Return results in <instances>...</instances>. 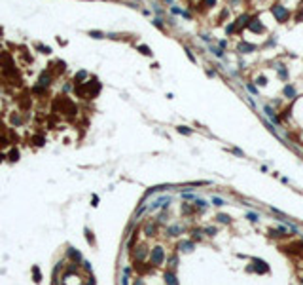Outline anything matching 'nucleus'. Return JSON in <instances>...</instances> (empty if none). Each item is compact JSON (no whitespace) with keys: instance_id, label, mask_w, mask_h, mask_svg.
Returning <instances> with one entry per match:
<instances>
[{"instance_id":"72a5a7b5","label":"nucleus","mask_w":303,"mask_h":285,"mask_svg":"<svg viewBox=\"0 0 303 285\" xmlns=\"http://www.w3.org/2000/svg\"><path fill=\"white\" fill-rule=\"evenodd\" d=\"M214 4H216V0H205V6H207V8H212Z\"/></svg>"},{"instance_id":"dca6fc26","label":"nucleus","mask_w":303,"mask_h":285,"mask_svg":"<svg viewBox=\"0 0 303 285\" xmlns=\"http://www.w3.org/2000/svg\"><path fill=\"white\" fill-rule=\"evenodd\" d=\"M216 219H218V222H224V224H229V222H231V217L225 215V213H220Z\"/></svg>"},{"instance_id":"c756f323","label":"nucleus","mask_w":303,"mask_h":285,"mask_svg":"<svg viewBox=\"0 0 303 285\" xmlns=\"http://www.w3.org/2000/svg\"><path fill=\"white\" fill-rule=\"evenodd\" d=\"M182 196H184V200H197V198L193 196V194H190V192H184Z\"/></svg>"},{"instance_id":"a878e982","label":"nucleus","mask_w":303,"mask_h":285,"mask_svg":"<svg viewBox=\"0 0 303 285\" xmlns=\"http://www.w3.org/2000/svg\"><path fill=\"white\" fill-rule=\"evenodd\" d=\"M89 36H93V38H104V33H99V31H89Z\"/></svg>"},{"instance_id":"2f4dec72","label":"nucleus","mask_w":303,"mask_h":285,"mask_svg":"<svg viewBox=\"0 0 303 285\" xmlns=\"http://www.w3.org/2000/svg\"><path fill=\"white\" fill-rule=\"evenodd\" d=\"M154 25H156L157 29H161V31H163V21H161V19H154Z\"/></svg>"},{"instance_id":"f8f14e48","label":"nucleus","mask_w":303,"mask_h":285,"mask_svg":"<svg viewBox=\"0 0 303 285\" xmlns=\"http://www.w3.org/2000/svg\"><path fill=\"white\" fill-rule=\"evenodd\" d=\"M6 160L8 162H17L19 160V150H17V148H11V150L8 152V156H6Z\"/></svg>"},{"instance_id":"aec40b11","label":"nucleus","mask_w":303,"mask_h":285,"mask_svg":"<svg viewBox=\"0 0 303 285\" xmlns=\"http://www.w3.org/2000/svg\"><path fill=\"white\" fill-rule=\"evenodd\" d=\"M246 219H248V220H252V222H258V220H260V215L250 211V213H246Z\"/></svg>"},{"instance_id":"c85d7f7f","label":"nucleus","mask_w":303,"mask_h":285,"mask_svg":"<svg viewBox=\"0 0 303 285\" xmlns=\"http://www.w3.org/2000/svg\"><path fill=\"white\" fill-rule=\"evenodd\" d=\"M256 82L260 84V86H265V84H267V78H265V76H258V80H256Z\"/></svg>"},{"instance_id":"9d476101","label":"nucleus","mask_w":303,"mask_h":285,"mask_svg":"<svg viewBox=\"0 0 303 285\" xmlns=\"http://www.w3.org/2000/svg\"><path fill=\"white\" fill-rule=\"evenodd\" d=\"M144 232H146V236H156V232H157V222H146V224H144Z\"/></svg>"},{"instance_id":"2eb2a0df","label":"nucleus","mask_w":303,"mask_h":285,"mask_svg":"<svg viewBox=\"0 0 303 285\" xmlns=\"http://www.w3.org/2000/svg\"><path fill=\"white\" fill-rule=\"evenodd\" d=\"M167 232H169V236H180L182 232H184V228H182V226H171Z\"/></svg>"},{"instance_id":"7c9ffc66","label":"nucleus","mask_w":303,"mask_h":285,"mask_svg":"<svg viewBox=\"0 0 303 285\" xmlns=\"http://www.w3.org/2000/svg\"><path fill=\"white\" fill-rule=\"evenodd\" d=\"M34 145L36 146H44V137H36L34 139Z\"/></svg>"},{"instance_id":"f03ea898","label":"nucleus","mask_w":303,"mask_h":285,"mask_svg":"<svg viewBox=\"0 0 303 285\" xmlns=\"http://www.w3.org/2000/svg\"><path fill=\"white\" fill-rule=\"evenodd\" d=\"M271 13L277 17L279 23H284V21L288 19V16H290V13H288V10H286L284 6H280V4H275V6H273V8H271Z\"/></svg>"},{"instance_id":"423d86ee","label":"nucleus","mask_w":303,"mask_h":285,"mask_svg":"<svg viewBox=\"0 0 303 285\" xmlns=\"http://www.w3.org/2000/svg\"><path fill=\"white\" fill-rule=\"evenodd\" d=\"M248 29H250L252 33H263V31H265V27L260 23V19H252V21L248 23Z\"/></svg>"},{"instance_id":"ddd939ff","label":"nucleus","mask_w":303,"mask_h":285,"mask_svg":"<svg viewBox=\"0 0 303 285\" xmlns=\"http://www.w3.org/2000/svg\"><path fill=\"white\" fill-rule=\"evenodd\" d=\"M284 95L288 99H294L296 97V87L294 86H284Z\"/></svg>"},{"instance_id":"4be33fe9","label":"nucleus","mask_w":303,"mask_h":285,"mask_svg":"<svg viewBox=\"0 0 303 285\" xmlns=\"http://www.w3.org/2000/svg\"><path fill=\"white\" fill-rule=\"evenodd\" d=\"M139 51H140L142 55H152V50H150L148 46H139Z\"/></svg>"},{"instance_id":"9b49d317","label":"nucleus","mask_w":303,"mask_h":285,"mask_svg":"<svg viewBox=\"0 0 303 285\" xmlns=\"http://www.w3.org/2000/svg\"><path fill=\"white\" fill-rule=\"evenodd\" d=\"M66 255H68V259H72V261H76V262H80V261H82V255L76 251L74 247H70V249L66 251Z\"/></svg>"},{"instance_id":"cd10ccee","label":"nucleus","mask_w":303,"mask_h":285,"mask_svg":"<svg viewBox=\"0 0 303 285\" xmlns=\"http://www.w3.org/2000/svg\"><path fill=\"white\" fill-rule=\"evenodd\" d=\"M85 236H87V239H89V243L93 245V243H95V238H93V234H91V230H87V228H85Z\"/></svg>"},{"instance_id":"473e14b6","label":"nucleus","mask_w":303,"mask_h":285,"mask_svg":"<svg viewBox=\"0 0 303 285\" xmlns=\"http://www.w3.org/2000/svg\"><path fill=\"white\" fill-rule=\"evenodd\" d=\"M235 29H237V27H235V23H231L229 27H227V29H225V31H227V34H231V33L235 31Z\"/></svg>"},{"instance_id":"7ed1b4c3","label":"nucleus","mask_w":303,"mask_h":285,"mask_svg":"<svg viewBox=\"0 0 303 285\" xmlns=\"http://www.w3.org/2000/svg\"><path fill=\"white\" fill-rule=\"evenodd\" d=\"M133 257L136 262H146V259L150 257V251H148V245H139L136 249H133Z\"/></svg>"},{"instance_id":"1a4fd4ad","label":"nucleus","mask_w":303,"mask_h":285,"mask_svg":"<svg viewBox=\"0 0 303 285\" xmlns=\"http://www.w3.org/2000/svg\"><path fill=\"white\" fill-rule=\"evenodd\" d=\"M165 283H167V285H178L176 274L173 272V270H167V272H165Z\"/></svg>"},{"instance_id":"20e7f679","label":"nucleus","mask_w":303,"mask_h":285,"mask_svg":"<svg viewBox=\"0 0 303 285\" xmlns=\"http://www.w3.org/2000/svg\"><path fill=\"white\" fill-rule=\"evenodd\" d=\"M252 262H254V270H256V272H260V274H267V272H269V266H267L265 261H262V259H252Z\"/></svg>"},{"instance_id":"6e6552de","label":"nucleus","mask_w":303,"mask_h":285,"mask_svg":"<svg viewBox=\"0 0 303 285\" xmlns=\"http://www.w3.org/2000/svg\"><path fill=\"white\" fill-rule=\"evenodd\" d=\"M49 80H51L49 74H48V72H42V74H40V78H38V87H40V89L48 87V86H49Z\"/></svg>"},{"instance_id":"f257e3e1","label":"nucleus","mask_w":303,"mask_h":285,"mask_svg":"<svg viewBox=\"0 0 303 285\" xmlns=\"http://www.w3.org/2000/svg\"><path fill=\"white\" fill-rule=\"evenodd\" d=\"M163 261H165V251H163L161 245H157V247H154L150 251V262L154 266H161Z\"/></svg>"},{"instance_id":"c9c22d12","label":"nucleus","mask_w":303,"mask_h":285,"mask_svg":"<svg viewBox=\"0 0 303 285\" xmlns=\"http://www.w3.org/2000/svg\"><path fill=\"white\" fill-rule=\"evenodd\" d=\"M121 285H129V278H127V276L121 278Z\"/></svg>"},{"instance_id":"a211bd4d","label":"nucleus","mask_w":303,"mask_h":285,"mask_svg":"<svg viewBox=\"0 0 303 285\" xmlns=\"http://www.w3.org/2000/svg\"><path fill=\"white\" fill-rule=\"evenodd\" d=\"M191 238L199 242V239L203 238V230H199V228H193V230H191ZM193 239H191V242H193Z\"/></svg>"},{"instance_id":"4c0bfd02","label":"nucleus","mask_w":303,"mask_h":285,"mask_svg":"<svg viewBox=\"0 0 303 285\" xmlns=\"http://www.w3.org/2000/svg\"><path fill=\"white\" fill-rule=\"evenodd\" d=\"M296 21H303V13H301V11L297 13V17H296Z\"/></svg>"},{"instance_id":"e433bc0d","label":"nucleus","mask_w":303,"mask_h":285,"mask_svg":"<svg viewBox=\"0 0 303 285\" xmlns=\"http://www.w3.org/2000/svg\"><path fill=\"white\" fill-rule=\"evenodd\" d=\"M186 53H188V57H190V59H191V61H195V57H193V53H191V51H190V50H186Z\"/></svg>"},{"instance_id":"bb28decb","label":"nucleus","mask_w":303,"mask_h":285,"mask_svg":"<svg viewBox=\"0 0 303 285\" xmlns=\"http://www.w3.org/2000/svg\"><path fill=\"white\" fill-rule=\"evenodd\" d=\"M225 202L222 200V198H212V205H218V207H222Z\"/></svg>"},{"instance_id":"412c9836","label":"nucleus","mask_w":303,"mask_h":285,"mask_svg":"<svg viewBox=\"0 0 303 285\" xmlns=\"http://www.w3.org/2000/svg\"><path fill=\"white\" fill-rule=\"evenodd\" d=\"M32 276H34V281H36V283L42 279V274L38 272V266H32Z\"/></svg>"},{"instance_id":"58836bf2","label":"nucleus","mask_w":303,"mask_h":285,"mask_svg":"<svg viewBox=\"0 0 303 285\" xmlns=\"http://www.w3.org/2000/svg\"><path fill=\"white\" fill-rule=\"evenodd\" d=\"M2 158H4V156H2V154H0V160H2Z\"/></svg>"},{"instance_id":"6ab92c4d","label":"nucleus","mask_w":303,"mask_h":285,"mask_svg":"<svg viewBox=\"0 0 303 285\" xmlns=\"http://www.w3.org/2000/svg\"><path fill=\"white\" fill-rule=\"evenodd\" d=\"M203 232H205L207 236H216V232H218V230H216V226H207Z\"/></svg>"},{"instance_id":"39448f33","label":"nucleus","mask_w":303,"mask_h":285,"mask_svg":"<svg viewBox=\"0 0 303 285\" xmlns=\"http://www.w3.org/2000/svg\"><path fill=\"white\" fill-rule=\"evenodd\" d=\"M180 251H184V253H190V251H193V247H195V243L191 242V239H182V242H178V245H176Z\"/></svg>"},{"instance_id":"b1692460","label":"nucleus","mask_w":303,"mask_h":285,"mask_svg":"<svg viewBox=\"0 0 303 285\" xmlns=\"http://www.w3.org/2000/svg\"><path fill=\"white\" fill-rule=\"evenodd\" d=\"M83 78H87V72H85V70H80L78 74H76V82H78V84H80V80H83Z\"/></svg>"},{"instance_id":"f3484780","label":"nucleus","mask_w":303,"mask_h":285,"mask_svg":"<svg viewBox=\"0 0 303 285\" xmlns=\"http://www.w3.org/2000/svg\"><path fill=\"white\" fill-rule=\"evenodd\" d=\"M265 112H267V116L271 118V122H275V124H279V118H277V114L271 110V107H265Z\"/></svg>"},{"instance_id":"0eeeda50","label":"nucleus","mask_w":303,"mask_h":285,"mask_svg":"<svg viewBox=\"0 0 303 285\" xmlns=\"http://www.w3.org/2000/svg\"><path fill=\"white\" fill-rule=\"evenodd\" d=\"M254 50H256V46L254 44H248V42H241L237 46V51H241V53H252Z\"/></svg>"},{"instance_id":"5701e85b","label":"nucleus","mask_w":303,"mask_h":285,"mask_svg":"<svg viewBox=\"0 0 303 285\" xmlns=\"http://www.w3.org/2000/svg\"><path fill=\"white\" fill-rule=\"evenodd\" d=\"M178 129V133H182V135H191V129H188L186 126H180V127H176Z\"/></svg>"},{"instance_id":"f704fd0d","label":"nucleus","mask_w":303,"mask_h":285,"mask_svg":"<svg viewBox=\"0 0 303 285\" xmlns=\"http://www.w3.org/2000/svg\"><path fill=\"white\" fill-rule=\"evenodd\" d=\"M248 89H250L252 93H258V89H256V86H254V84H248Z\"/></svg>"},{"instance_id":"393cba45","label":"nucleus","mask_w":303,"mask_h":285,"mask_svg":"<svg viewBox=\"0 0 303 285\" xmlns=\"http://www.w3.org/2000/svg\"><path fill=\"white\" fill-rule=\"evenodd\" d=\"M176 264H178V257H176V255H173V257L169 259V266L171 268H176Z\"/></svg>"},{"instance_id":"4468645a","label":"nucleus","mask_w":303,"mask_h":285,"mask_svg":"<svg viewBox=\"0 0 303 285\" xmlns=\"http://www.w3.org/2000/svg\"><path fill=\"white\" fill-rule=\"evenodd\" d=\"M248 19H250V17H248V16H241V17H239V19H237V23H235V27H246V25H248V23H250V21H248Z\"/></svg>"}]
</instances>
